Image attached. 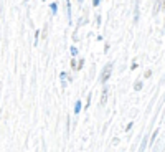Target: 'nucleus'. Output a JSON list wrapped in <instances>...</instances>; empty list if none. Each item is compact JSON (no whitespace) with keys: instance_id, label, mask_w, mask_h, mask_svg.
<instances>
[{"instance_id":"nucleus-12","label":"nucleus","mask_w":165,"mask_h":152,"mask_svg":"<svg viewBox=\"0 0 165 152\" xmlns=\"http://www.w3.org/2000/svg\"><path fill=\"white\" fill-rule=\"evenodd\" d=\"M150 74H152V71H150V70H147V71H145V78H149Z\"/></svg>"},{"instance_id":"nucleus-10","label":"nucleus","mask_w":165,"mask_h":152,"mask_svg":"<svg viewBox=\"0 0 165 152\" xmlns=\"http://www.w3.org/2000/svg\"><path fill=\"white\" fill-rule=\"evenodd\" d=\"M59 78L63 79V86H65V84H66V83H65V79H66V73H61V74H59Z\"/></svg>"},{"instance_id":"nucleus-11","label":"nucleus","mask_w":165,"mask_h":152,"mask_svg":"<svg viewBox=\"0 0 165 152\" xmlns=\"http://www.w3.org/2000/svg\"><path fill=\"white\" fill-rule=\"evenodd\" d=\"M83 65H84V59H79V63H78V70H81V68H83Z\"/></svg>"},{"instance_id":"nucleus-13","label":"nucleus","mask_w":165,"mask_h":152,"mask_svg":"<svg viewBox=\"0 0 165 152\" xmlns=\"http://www.w3.org/2000/svg\"><path fill=\"white\" fill-rule=\"evenodd\" d=\"M99 5V0H92V7H98Z\"/></svg>"},{"instance_id":"nucleus-6","label":"nucleus","mask_w":165,"mask_h":152,"mask_svg":"<svg viewBox=\"0 0 165 152\" xmlns=\"http://www.w3.org/2000/svg\"><path fill=\"white\" fill-rule=\"evenodd\" d=\"M50 8H51L53 13H56V10H58V5H56V3H51V5H50Z\"/></svg>"},{"instance_id":"nucleus-8","label":"nucleus","mask_w":165,"mask_h":152,"mask_svg":"<svg viewBox=\"0 0 165 152\" xmlns=\"http://www.w3.org/2000/svg\"><path fill=\"white\" fill-rule=\"evenodd\" d=\"M158 7H160V2H157V3H155V8H154V15H155V13H158Z\"/></svg>"},{"instance_id":"nucleus-4","label":"nucleus","mask_w":165,"mask_h":152,"mask_svg":"<svg viewBox=\"0 0 165 152\" xmlns=\"http://www.w3.org/2000/svg\"><path fill=\"white\" fill-rule=\"evenodd\" d=\"M81 111V101H76V104H74V114H78Z\"/></svg>"},{"instance_id":"nucleus-7","label":"nucleus","mask_w":165,"mask_h":152,"mask_svg":"<svg viewBox=\"0 0 165 152\" xmlns=\"http://www.w3.org/2000/svg\"><path fill=\"white\" fill-rule=\"evenodd\" d=\"M145 142H147V139H144V142H142V145H140L139 152H144V149H145Z\"/></svg>"},{"instance_id":"nucleus-9","label":"nucleus","mask_w":165,"mask_h":152,"mask_svg":"<svg viewBox=\"0 0 165 152\" xmlns=\"http://www.w3.org/2000/svg\"><path fill=\"white\" fill-rule=\"evenodd\" d=\"M71 55H73V56H76V55H78V50H76L74 46H71Z\"/></svg>"},{"instance_id":"nucleus-3","label":"nucleus","mask_w":165,"mask_h":152,"mask_svg":"<svg viewBox=\"0 0 165 152\" xmlns=\"http://www.w3.org/2000/svg\"><path fill=\"white\" fill-rule=\"evenodd\" d=\"M66 17H68V22L71 23V3H69V0H66Z\"/></svg>"},{"instance_id":"nucleus-14","label":"nucleus","mask_w":165,"mask_h":152,"mask_svg":"<svg viewBox=\"0 0 165 152\" xmlns=\"http://www.w3.org/2000/svg\"><path fill=\"white\" fill-rule=\"evenodd\" d=\"M78 2H79V3H83V2H84V0H78Z\"/></svg>"},{"instance_id":"nucleus-1","label":"nucleus","mask_w":165,"mask_h":152,"mask_svg":"<svg viewBox=\"0 0 165 152\" xmlns=\"http://www.w3.org/2000/svg\"><path fill=\"white\" fill-rule=\"evenodd\" d=\"M111 73H112V63H107L104 66L102 73H101V83H106L109 79V76H111Z\"/></svg>"},{"instance_id":"nucleus-2","label":"nucleus","mask_w":165,"mask_h":152,"mask_svg":"<svg viewBox=\"0 0 165 152\" xmlns=\"http://www.w3.org/2000/svg\"><path fill=\"white\" fill-rule=\"evenodd\" d=\"M107 96H109V88L106 86L104 89H102V96H101V106L106 104V101H107Z\"/></svg>"},{"instance_id":"nucleus-5","label":"nucleus","mask_w":165,"mask_h":152,"mask_svg":"<svg viewBox=\"0 0 165 152\" xmlns=\"http://www.w3.org/2000/svg\"><path fill=\"white\" fill-rule=\"evenodd\" d=\"M134 89H135V91H139V89H142V83H140V81H137V83L134 84Z\"/></svg>"},{"instance_id":"nucleus-15","label":"nucleus","mask_w":165,"mask_h":152,"mask_svg":"<svg viewBox=\"0 0 165 152\" xmlns=\"http://www.w3.org/2000/svg\"><path fill=\"white\" fill-rule=\"evenodd\" d=\"M43 2H46V0H43Z\"/></svg>"}]
</instances>
